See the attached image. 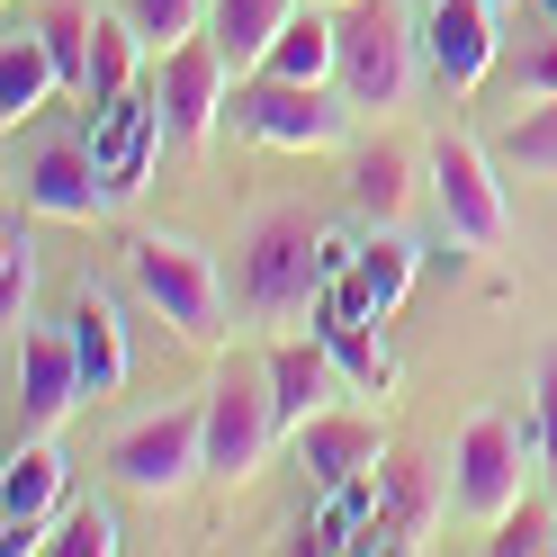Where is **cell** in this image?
<instances>
[{
  "mask_svg": "<svg viewBox=\"0 0 557 557\" xmlns=\"http://www.w3.org/2000/svg\"><path fill=\"white\" fill-rule=\"evenodd\" d=\"M126 261H135L145 306L189 342V351H225V278H216V261H207L189 234H135Z\"/></svg>",
  "mask_w": 557,
  "mask_h": 557,
  "instance_id": "1",
  "label": "cell"
},
{
  "mask_svg": "<svg viewBox=\"0 0 557 557\" xmlns=\"http://www.w3.org/2000/svg\"><path fill=\"white\" fill-rule=\"evenodd\" d=\"M225 126L234 135H261V145H288V153H324L351 135V99L342 82H278V73H243L225 99Z\"/></svg>",
  "mask_w": 557,
  "mask_h": 557,
  "instance_id": "2",
  "label": "cell"
},
{
  "mask_svg": "<svg viewBox=\"0 0 557 557\" xmlns=\"http://www.w3.org/2000/svg\"><path fill=\"white\" fill-rule=\"evenodd\" d=\"M333 27H342V63H333L342 99H351V109H396L413 90V18H405V0H342Z\"/></svg>",
  "mask_w": 557,
  "mask_h": 557,
  "instance_id": "3",
  "label": "cell"
},
{
  "mask_svg": "<svg viewBox=\"0 0 557 557\" xmlns=\"http://www.w3.org/2000/svg\"><path fill=\"white\" fill-rule=\"evenodd\" d=\"M315 243L324 225H306L297 207H270V216L243 234V306L252 315H315V297H324V270H315Z\"/></svg>",
  "mask_w": 557,
  "mask_h": 557,
  "instance_id": "4",
  "label": "cell"
},
{
  "mask_svg": "<svg viewBox=\"0 0 557 557\" xmlns=\"http://www.w3.org/2000/svg\"><path fill=\"white\" fill-rule=\"evenodd\" d=\"M270 441L278 432V405H270V369L252 360H225L216 377H207V476L216 485H243L270 468Z\"/></svg>",
  "mask_w": 557,
  "mask_h": 557,
  "instance_id": "5",
  "label": "cell"
},
{
  "mask_svg": "<svg viewBox=\"0 0 557 557\" xmlns=\"http://www.w3.org/2000/svg\"><path fill=\"white\" fill-rule=\"evenodd\" d=\"M109 476L126 485V495H153V504L181 495L189 476H207V396L153 413V423H135V432L109 449Z\"/></svg>",
  "mask_w": 557,
  "mask_h": 557,
  "instance_id": "6",
  "label": "cell"
},
{
  "mask_svg": "<svg viewBox=\"0 0 557 557\" xmlns=\"http://www.w3.org/2000/svg\"><path fill=\"white\" fill-rule=\"evenodd\" d=\"M171 145V117H162V82L145 90H117V99H99L90 109V162H99V181H109V198L126 207L135 189L153 181V153Z\"/></svg>",
  "mask_w": 557,
  "mask_h": 557,
  "instance_id": "7",
  "label": "cell"
},
{
  "mask_svg": "<svg viewBox=\"0 0 557 557\" xmlns=\"http://www.w3.org/2000/svg\"><path fill=\"white\" fill-rule=\"evenodd\" d=\"M495 171L504 162L485 153V145H468V135H449V145L432 153V198H441L449 234L476 243V252H504V243H512V198H504Z\"/></svg>",
  "mask_w": 557,
  "mask_h": 557,
  "instance_id": "8",
  "label": "cell"
},
{
  "mask_svg": "<svg viewBox=\"0 0 557 557\" xmlns=\"http://www.w3.org/2000/svg\"><path fill=\"white\" fill-rule=\"evenodd\" d=\"M63 485H73V468H63L54 432L10 441V476H0V548H10V557H46V531L63 512Z\"/></svg>",
  "mask_w": 557,
  "mask_h": 557,
  "instance_id": "9",
  "label": "cell"
},
{
  "mask_svg": "<svg viewBox=\"0 0 557 557\" xmlns=\"http://www.w3.org/2000/svg\"><path fill=\"white\" fill-rule=\"evenodd\" d=\"M449 504L476 512L485 531L521 504V432L504 423V413H476V423L459 432V449H449Z\"/></svg>",
  "mask_w": 557,
  "mask_h": 557,
  "instance_id": "10",
  "label": "cell"
},
{
  "mask_svg": "<svg viewBox=\"0 0 557 557\" xmlns=\"http://www.w3.org/2000/svg\"><path fill=\"white\" fill-rule=\"evenodd\" d=\"M234 63L216 37H189V46H171L162 54V117H171V145H207V135L225 126V99H234Z\"/></svg>",
  "mask_w": 557,
  "mask_h": 557,
  "instance_id": "11",
  "label": "cell"
},
{
  "mask_svg": "<svg viewBox=\"0 0 557 557\" xmlns=\"http://www.w3.org/2000/svg\"><path fill=\"white\" fill-rule=\"evenodd\" d=\"M90 396V377H82V351H73V333H18V441H37V432H63L73 423V405Z\"/></svg>",
  "mask_w": 557,
  "mask_h": 557,
  "instance_id": "12",
  "label": "cell"
},
{
  "mask_svg": "<svg viewBox=\"0 0 557 557\" xmlns=\"http://www.w3.org/2000/svg\"><path fill=\"white\" fill-rule=\"evenodd\" d=\"M423 54L449 90H476L485 73L504 63V37H495V0H432L423 18Z\"/></svg>",
  "mask_w": 557,
  "mask_h": 557,
  "instance_id": "13",
  "label": "cell"
},
{
  "mask_svg": "<svg viewBox=\"0 0 557 557\" xmlns=\"http://www.w3.org/2000/svg\"><path fill=\"white\" fill-rule=\"evenodd\" d=\"M18 189H27L37 216H63V225H99L117 207L109 181H99V162H90V145H46L37 162L18 171Z\"/></svg>",
  "mask_w": 557,
  "mask_h": 557,
  "instance_id": "14",
  "label": "cell"
},
{
  "mask_svg": "<svg viewBox=\"0 0 557 557\" xmlns=\"http://www.w3.org/2000/svg\"><path fill=\"white\" fill-rule=\"evenodd\" d=\"M342 377H351V369L333 360V342H324V333L278 342V351H270V405H278V432H306L315 413H333Z\"/></svg>",
  "mask_w": 557,
  "mask_h": 557,
  "instance_id": "15",
  "label": "cell"
},
{
  "mask_svg": "<svg viewBox=\"0 0 557 557\" xmlns=\"http://www.w3.org/2000/svg\"><path fill=\"white\" fill-rule=\"evenodd\" d=\"M288 441H297V468L315 476V485H351V476H369L377 459H387L377 423H360V413H315V423L288 432Z\"/></svg>",
  "mask_w": 557,
  "mask_h": 557,
  "instance_id": "16",
  "label": "cell"
},
{
  "mask_svg": "<svg viewBox=\"0 0 557 557\" xmlns=\"http://www.w3.org/2000/svg\"><path fill=\"white\" fill-rule=\"evenodd\" d=\"M54 90H63V73H54L46 37H37V27H10V46H0V126H10V135L37 126Z\"/></svg>",
  "mask_w": 557,
  "mask_h": 557,
  "instance_id": "17",
  "label": "cell"
},
{
  "mask_svg": "<svg viewBox=\"0 0 557 557\" xmlns=\"http://www.w3.org/2000/svg\"><path fill=\"white\" fill-rule=\"evenodd\" d=\"M377 495H387V548H423L432 512H441V476H432V459L387 449V459H377Z\"/></svg>",
  "mask_w": 557,
  "mask_h": 557,
  "instance_id": "18",
  "label": "cell"
},
{
  "mask_svg": "<svg viewBox=\"0 0 557 557\" xmlns=\"http://www.w3.org/2000/svg\"><path fill=\"white\" fill-rule=\"evenodd\" d=\"M63 333H73V351H82L90 396H117V387H126V324H117V306L90 288V297L73 306V324H63Z\"/></svg>",
  "mask_w": 557,
  "mask_h": 557,
  "instance_id": "19",
  "label": "cell"
},
{
  "mask_svg": "<svg viewBox=\"0 0 557 557\" xmlns=\"http://www.w3.org/2000/svg\"><path fill=\"white\" fill-rule=\"evenodd\" d=\"M333 63H342V27H333L324 10H297V18L270 37L261 73H278V82H333Z\"/></svg>",
  "mask_w": 557,
  "mask_h": 557,
  "instance_id": "20",
  "label": "cell"
},
{
  "mask_svg": "<svg viewBox=\"0 0 557 557\" xmlns=\"http://www.w3.org/2000/svg\"><path fill=\"white\" fill-rule=\"evenodd\" d=\"M297 18V0H216V46H225V63L234 73H261V54H270V37Z\"/></svg>",
  "mask_w": 557,
  "mask_h": 557,
  "instance_id": "21",
  "label": "cell"
},
{
  "mask_svg": "<svg viewBox=\"0 0 557 557\" xmlns=\"http://www.w3.org/2000/svg\"><path fill=\"white\" fill-rule=\"evenodd\" d=\"M135 63H145V27H135L126 10L117 18H99L90 27V109H99V99H117V90H135Z\"/></svg>",
  "mask_w": 557,
  "mask_h": 557,
  "instance_id": "22",
  "label": "cell"
},
{
  "mask_svg": "<svg viewBox=\"0 0 557 557\" xmlns=\"http://www.w3.org/2000/svg\"><path fill=\"white\" fill-rule=\"evenodd\" d=\"M405 288H413V243H405V234H377L369 252H360V278H351V297L369 306L377 324H387L396 306H405Z\"/></svg>",
  "mask_w": 557,
  "mask_h": 557,
  "instance_id": "23",
  "label": "cell"
},
{
  "mask_svg": "<svg viewBox=\"0 0 557 557\" xmlns=\"http://www.w3.org/2000/svg\"><path fill=\"white\" fill-rule=\"evenodd\" d=\"M405 171H413V162H405L396 145L360 153V162H351V207H360V216H377V225H396V216H405V198H413Z\"/></svg>",
  "mask_w": 557,
  "mask_h": 557,
  "instance_id": "24",
  "label": "cell"
},
{
  "mask_svg": "<svg viewBox=\"0 0 557 557\" xmlns=\"http://www.w3.org/2000/svg\"><path fill=\"white\" fill-rule=\"evenodd\" d=\"M495 162L521 171V181H557V99H531V117H512V126H504Z\"/></svg>",
  "mask_w": 557,
  "mask_h": 557,
  "instance_id": "25",
  "label": "cell"
},
{
  "mask_svg": "<svg viewBox=\"0 0 557 557\" xmlns=\"http://www.w3.org/2000/svg\"><path fill=\"white\" fill-rule=\"evenodd\" d=\"M27 297H37V234L10 216V225H0V315L27 324Z\"/></svg>",
  "mask_w": 557,
  "mask_h": 557,
  "instance_id": "26",
  "label": "cell"
},
{
  "mask_svg": "<svg viewBox=\"0 0 557 557\" xmlns=\"http://www.w3.org/2000/svg\"><path fill=\"white\" fill-rule=\"evenodd\" d=\"M90 27H99V18H82V10H54V18H37V37H46V54H54L63 90H90Z\"/></svg>",
  "mask_w": 557,
  "mask_h": 557,
  "instance_id": "27",
  "label": "cell"
},
{
  "mask_svg": "<svg viewBox=\"0 0 557 557\" xmlns=\"http://www.w3.org/2000/svg\"><path fill=\"white\" fill-rule=\"evenodd\" d=\"M46 548H63V557H109V548H117V521H109V504H73V512H54Z\"/></svg>",
  "mask_w": 557,
  "mask_h": 557,
  "instance_id": "28",
  "label": "cell"
},
{
  "mask_svg": "<svg viewBox=\"0 0 557 557\" xmlns=\"http://www.w3.org/2000/svg\"><path fill=\"white\" fill-rule=\"evenodd\" d=\"M117 10L145 27V46H162V54L198 37V0H117Z\"/></svg>",
  "mask_w": 557,
  "mask_h": 557,
  "instance_id": "29",
  "label": "cell"
},
{
  "mask_svg": "<svg viewBox=\"0 0 557 557\" xmlns=\"http://www.w3.org/2000/svg\"><path fill=\"white\" fill-rule=\"evenodd\" d=\"M531 449H540V468L557 485V342H548V360H540V405H531Z\"/></svg>",
  "mask_w": 557,
  "mask_h": 557,
  "instance_id": "30",
  "label": "cell"
},
{
  "mask_svg": "<svg viewBox=\"0 0 557 557\" xmlns=\"http://www.w3.org/2000/svg\"><path fill=\"white\" fill-rule=\"evenodd\" d=\"M485 548H495V557H531V548H557V540H548V512H540V504H512V512L495 521V540H485Z\"/></svg>",
  "mask_w": 557,
  "mask_h": 557,
  "instance_id": "31",
  "label": "cell"
},
{
  "mask_svg": "<svg viewBox=\"0 0 557 557\" xmlns=\"http://www.w3.org/2000/svg\"><path fill=\"white\" fill-rule=\"evenodd\" d=\"M512 90H521V99H557V27L512 54Z\"/></svg>",
  "mask_w": 557,
  "mask_h": 557,
  "instance_id": "32",
  "label": "cell"
},
{
  "mask_svg": "<svg viewBox=\"0 0 557 557\" xmlns=\"http://www.w3.org/2000/svg\"><path fill=\"white\" fill-rule=\"evenodd\" d=\"M360 252H369V243H351V234H324V243H315L324 288H351V278H360Z\"/></svg>",
  "mask_w": 557,
  "mask_h": 557,
  "instance_id": "33",
  "label": "cell"
},
{
  "mask_svg": "<svg viewBox=\"0 0 557 557\" xmlns=\"http://www.w3.org/2000/svg\"><path fill=\"white\" fill-rule=\"evenodd\" d=\"M540 10H548V27H557V0H540Z\"/></svg>",
  "mask_w": 557,
  "mask_h": 557,
  "instance_id": "34",
  "label": "cell"
},
{
  "mask_svg": "<svg viewBox=\"0 0 557 557\" xmlns=\"http://www.w3.org/2000/svg\"><path fill=\"white\" fill-rule=\"evenodd\" d=\"M495 10H504V0H495Z\"/></svg>",
  "mask_w": 557,
  "mask_h": 557,
  "instance_id": "35",
  "label": "cell"
}]
</instances>
